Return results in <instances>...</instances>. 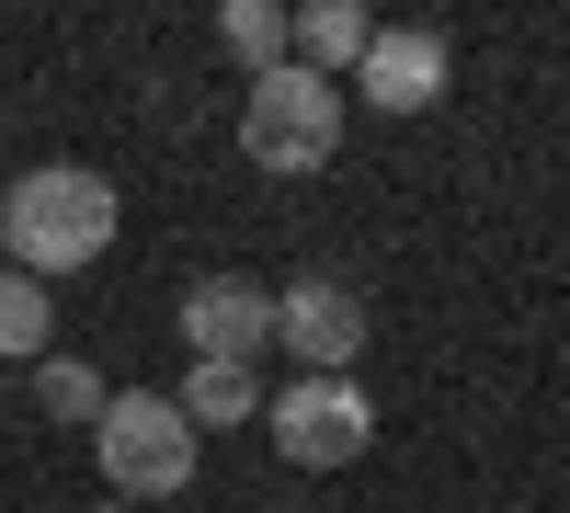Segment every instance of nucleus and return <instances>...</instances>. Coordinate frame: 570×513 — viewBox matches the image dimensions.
Wrapping results in <instances>:
<instances>
[{
  "label": "nucleus",
  "mask_w": 570,
  "mask_h": 513,
  "mask_svg": "<svg viewBox=\"0 0 570 513\" xmlns=\"http://www.w3.org/2000/svg\"><path fill=\"white\" fill-rule=\"evenodd\" d=\"M115 182L104 171H80V160H35L12 195H0V251H12V274H91L115 251Z\"/></svg>",
  "instance_id": "nucleus-1"
},
{
  "label": "nucleus",
  "mask_w": 570,
  "mask_h": 513,
  "mask_svg": "<svg viewBox=\"0 0 570 513\" xmlns=\"http://www.w3.org/2000/svg\"><path fill=\"white\" fill-rule=\"evenodd\" d=\"M331 149H343V80H320V69H263L240 91V160L274 171V182H297V171H331Z\"/></svg>",
  "instance_id": "nucleus-2"
},
{
  "label": "nucleus",
  "mask_w": 570,
  "mask_h": 513,
  "mask_svg": "<svg viewBox=\"0 0 570 513\" xmlns=\"http://www.w3.org/2000/svg\"><path fill=\"white\" fill-rule=\"evenodd\" d=\"M91 456H104V480L126 502H171L195 491V423H183L171 388H115L104 423H91Z\"/></svg>",
  "instance_id": "nucleus-3"
},
{
  "label": "nucleus",
  "mask_w": 570,
  "mask_h": 513,
  "mask_svg": "<svg viewBox=\"0 0 570 513\" xmlns=\"http://www.w3.org/2000/svg\"><path fill=\"white\" fill-rule=\"evenodd\" d=\"M274 445L297 456V468H354L376 445V399L354 377H285L274 388Z\"/></svg>",
  "instance_id": "nucleus-4"
},
{
  "label": "nucleus",
  "mask_w": 570,
  "mask_h": 513,
  "mask_svg": "<svg viewBox=\"0 0 570 513\" xmlns=\"http://www.w3.org/2000/svg\"><path fill=\"white\" fill-rule=\"evenodd\" d=\"M274 343L308 365V377H343V365L365 354V297L343 286V274H297V286L274 297Z\"/></svg>",
  "instance_id": "nucleus-5"
},
{
  "label": "nucleus",
  "mask_w": 570,
  "mask_h": 513,
  "mask_svg": "<svg viewBox=\"0 0 570 513\" xmlns=\"http://www.w3.org/2000/svg\"><path fill=\"white\" fill-rule=\"evenodd\" d=\"M183 343H195V365H252L274 343V286H252V274H195V286H183Z\"/></svg>",
  "instance_id": "nucleus-6"
},
{
  "label": "nucleus",
  "mask_w": 570,
  "mask_h": 513,
  "mask_svg": "<svg viewBox=\"0 0 570 513\" xmlns=\"http://www.w3.org/2000/svg\"><path fill=\"white\" fill-rule=\"evenodd\" d=\"M445 69H456V58H445V34H434V23H376L354 91H365L376 115H422V103L445 91Z\"/></svg>",
  "instance_id": "nucleus-7"
},
{
  "label": "nucleus",
  "mask_w": 570,
  "mask_h": 513,
  "mask_svg": "<svg viewBox=\"0 0 570 513\" xmlns=\"http://www.w3.org/2000/svg\"><path fill=\"white\" fill-rule=\"evenodd\" d=\"M365 46H376V23L354 12V0H308V12H297V69H365Z\"/></svg>",
  "instance_id": "nucleus-8"
},
{
  "label": "nucleus",
  "mask_w": 570,
  "mask_h": 513,
  "mask_svg": "<svg viewBox=\"0 0 570 513\" xmlns=\"http://www.w3.org/2000/svg\"><path fill=\"white\" fill-rule=\"evenodd\" d=\"M183 423H195V434H228V423H252V411H263V388H252V365H183Z\"/></svg>",
  "instance_id": "nucleus-9"
},
{
  "label": "nucleus",
  "mask_w": 570,
  "mask_h": 513,
  "mask_svg": "<svg viewBox=\"0 0 570 513\" xmlns=\"http://www.w3.org/2000/svg\"><path fill=\"white\" fill-rule=\"evenodd\" d=\"M217 46L263 80V69H285V58H297V12H274V0H228V12H217Z\"/></svg>",
  "instance_id": "nucleus-10"
},
{
  "label": "nucleus",
  "mask_w": 570,
  "mask_h": 513,
  "mask_svg": "<svg viewBox=\"0 0 570 513\" xmlns=\"http://www.w3.org/2000/svg\"><path fill=\"white\" fill-rule=\"evenodd\" d=\"M35 399H46V423H104V377L91 365H69V354H35Z\"/></svg>",
  "instance_id": "nucleus-11"
},
{
  "label": "nucleus",
  "mask_w": 570,
  "mask_h": 513,
  "mask_svg": "<svg viewBox=\"0 0 570 513\" xmlns=\"http://www.w3.org/2000/svg\"><path fill=\"white\" fill-rule=\"evenodd\" d=\"M46 332H58V297L35 274H0V354H46Z\"/></svg>",
  "instance_id": "nucleus-12"
},
{
  "label": "nucleus",
  "mask_w": 570,
  "mask_h": 513,
  "mask_svg": "<svg viewBox=\"0 0 570 513\" xmlns=\"http://www.w3.org/2000/svg\"><path fill=\"white\" fill-rule=\"evenodd\" d=\"M91 513H126V502H91Z\"/></svg>",
  "instance_id": "nucleus-13"
}]
</instances>
